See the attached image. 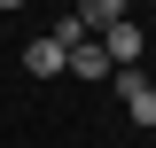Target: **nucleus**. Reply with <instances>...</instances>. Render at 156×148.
<instances>
[{
    "label": "nucleus",
    "mask_w": 156,
    "mask_h": 148,
    "mask_svg": "<svg viewBox=\"0 0 156 148\" xmlns=\"http://www.w3.org/2000/svg\"><path fill=\"white\" fill-rule=\"evenodd\" d=\"M62 55H70V47H62L55 31H39L31 47H23V70H31V78H62Z\"/></svg>",
    "instance_id": "nucleus-2"
},
{
    "label": "nucleus",
    "mask_w": 156,
    "mask_h": 148,
    "mask_svg": "<svg viewBox=\"0 0 156 148\" xmlns=\"http://www.w3.org/2000/svg\"><path fill=\"white\" fill-rule=\"evenodd\" d=\"M16 8H23V0H0V16H16Z\"/></svg>",
    "instance_id": "nucleus-6"
},
{
    "label": "nucleus",
    "mask_w": 156,
    "mask_h": 148,
    "mask_svg": "<svg viewBox=\"0 0 156 148\" xmlns=\"http://www.w3.org/2000/svg\"><path fill=\"white\" fill-rule=\"evenodd\" d=\"M62 70H70V78H109V55H101L94 39H70V55H62Z\"/></svg>",
    "instance_id": "nucleus-3"
},
{
    "label": "nucleus",
    "mask_w": 156,
    "mask_h": 148,
    "mask_svg": "<svg viewBox=\"0 0 156 148\" xmlns=\"http://www.w3.org/2000/svg\"><path fill=\"white\" fill-rule=\"evenodd\" d=\"M125 109H133V117H140V125H148V132H156V86H140V93H133V101H125Z\"/></svg>",
    "instance_id": "nucleus-5"
},
{
    "label": "nucleus",
    "mask_w": 156,
    "mask_h": 148,
    "mask_svg": "<svg viewBox=\"0 0 156 148\" xmlns=\"http://www.w3.org/2000/svg\"><path fill=\"white\" fill-rule=\"evenodd\" d=\"M94 47H101V55H109V70H133V62H140V47H148V39H140V23H133V16H117L109 31L94 39Z\"/></svg>",
    "instance_id": "nucleus-1"
},
{
    "label": "nucleus",
    "mask_w": 156,
    "mask_h": 148,
    "mask_svg": "<svg viewBox=\"0 0 156 148\" xmlns=\"http://www.w3.org/2000/svg\"><path fill=\"white\" fill-rule=\"evenodd\" d=\"M125 8H133V0H78V23H86V31H109Z\"/></svg>",
    "instance_id": "nucleus-4"
}]
</instances>
